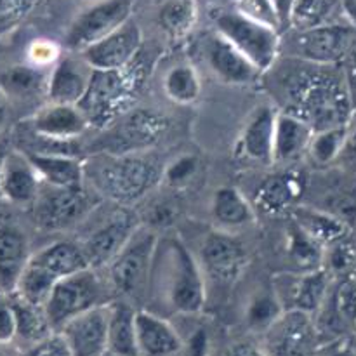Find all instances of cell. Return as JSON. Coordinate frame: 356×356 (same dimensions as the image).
I'll use <instances>...</instances> for the list:
<instances>
[{
  "label": "cell",
  "instance_id": "cell-1",
  "mask_svg": "<svg viewBox=\"0 0 356 356\" xmlns=\"http://www.w3.org/2000/svg\"><path fill=\"white\" fill-rule=\"evenodd\" d=\"M282 76L287 108L282 111L296 115L313 131L350 124L355 113L353 97L346 72L337 66H318L298 59Z\"/></svg>",
  "mask_w": 356,
  "mask_h": 356
},
{
  "label": "cell",
  "instance_id": "cell-2",
  "mask_svg": "<svg viewBox=\"0 0 356 356\" xmlns=\"http://www.w3.org/2000/svg\"><path fill=\"white\" fill-rule=\"evenodd\" d=\"M148 294L149 302L159 305L167 315L193 316L204 309V271L197 257L177 236L159 238L149 273Z\"/></svg>",
  "mask_w": 356,
  "mask_h": 356
},
{
  "label": "cell",
  "instance_id": "cell-3",
  "mask_svg": "<svg viewBox=\"0 0 356 356\" xmlns=\"http://www.w3.org/2000/svg\"><path fill=\"white\" fill-rule=\"evenodd\" d=\"M148 63L141 54L120 70H92L90 83L79 108L90 127L110 129L134 110L148 79Z\"/></svg>",
  "mask_w": 356,
  "mask_h": 356
},
{
  "label": "cell",
  "instance_id": "cell-4",
  "mask_svg": "<svg viewBox=\"0 0 356 356\" xmlns=\"http://www.w3.org/2000/svg\"><path fill=\"white\" fill-rule=\"evenodd\" d=\"M90 170L97 197L110 198L120 207H131L162 181L163 167L149 152L103 153L92 159Z\"/></svg>",
  "mask_w": 356,
  "mask_h": 356
},
{
  "label": "cell",
  "instance_id": "cell-5",
  "mask_svg": "<svg viewBox=\"0 0 356 356\" xmlns=\"http://www.w3.org/2000/svg\"><path fill=\"white\" fill-rule=\"evenodd\" d=\"M214 24L216 31L242 52L257 72L273 68L282 49L280 31L256 23L236 10H219L214 14Z\"/></svg>",
  "mask_w": 356,
  "mask_h": 356
},
{
  "label": "cell",
  "instance_id": "cell-6",
  "mask_svg": "<svg viewBox=\"0 0 356 356\" xmlns=\"http://www.w3.org/2000/svg\"><path fill=\"white\" fill-rule=\"evenodd\" d=\"M103 305H108L104 282L97 275V270L87 268L59 280L44 308L54 332H59L73 318Z\"/></svg>",
  "mask_w": 356,
  "mask_h": 356
},
{
  "label": "cell",
  "instance_id": "cell-7",
  "mask_svg": "<svg viewBox=\"0 0 356 356\" xmlns=\"http://www.w3.org/2000/svg\"><path fill=\"white\" fill-rule=\"evenodd\" d=\"M156 243V233L148 226H139L127 245L108 264V284L118 296L134 298L141 291H148Z\"/></svg>",
  "mask_w": 356,
  "mask_h": 356
},
{
  "label": "cell",
  "instance_id": "cell-8",
  "mask_svg": "<svg viewBox=\"0 0 356 356\" xmlns=\"http://www.w3.org/2000/svg\"><path fill=\"white\" fill-rule=\"evenodd\" d=\"M356 49V24L339 19L312 30L296 31V59L318 66H339Z\"/></svg>",
  "mask_w": 356,
  "mask_h": 356
},
{
  "label": "cell",
  "instance_id": "cell-9",
  "mask_svg": "<svg viewBox=\"0 0 356 356\" xmlns=\"http://www.w3.org/2000/svg\"><path fill=\"white\" fill-rule=\"evenodd\" d=\"M261 336L266 356H318L322 348L315 316L302 312H284Z\"/></svg>",
  "mask_w": 356,
  "mask_h": 356
},
{
  "label": "cell",
  "instance_id": "cell-10",
  "mask_svg": "<svg viewBox=\"0 0 356 356\" xmlns=\"http://www.w3.org/2000/svg\"><path fill=\"white\" fill-rule=\"evenodd\" d=\"M97 198L82 188L42 186L37 202L31 207L33 221L45 232H61L79 225L92 212Z\"/></svg>",
  "mask_w": 356,
  "mask_h": 356
},
{
  "label": "cell",
  "instance_id": "cell-11",
  "mask_svg": "<svg viewBox=\"0 0 356 356\" xmlns=\"http://www.w3.org/2000/svg\"><path fill=\"white\" fill-rule=\"evenodd\" d=\"M89 127L83 111L75 104H44L30 118L31 132L44 146L28 149L26 153H65L63 146L79 139Z\"/></svg>",
  "mask_w": 356,
  "mask_h": 356
},
{
  "label": "cell",
  "instance_id": "cell-12",
  "mask_svg": "<svg viewBox=\"0 0 356 356\" xmlns=\"http://www.w3.org/2000/svg\"><path fill=\"white\" fill-rule=\"evenodd\" d=\"M132 0H99L83 9L66 31V47L83 52L131 19Z\"/></svg>",
  "mask_w": 356,
  "mask_h": 356
},
{
  "label": "cell",
  "instance_id": "cell-13",
  "mask_svg": "<svg viewBox=\"0 0 356 356\" xmlns=\"http://www.w3.org/2000/svg\"><path fill=\"white\" fill-rule=\"evenodd\" d=\"M334 284L325 270L277 275L273 292L284 312H302L315 316L325 305Z\"/></svg>",
  "mask_w": 356,
  "mask_h": 356
},
{
  "label": "cell",
  "instance_id": "cell-14",
  "mask_svg": "<svg viewBox=\"0 0 356 356\" xmlns=\"http://www.w3.org/2000/svg\"><path fill=\"white\" fill-rule=\"evenodd\" d=\"M139 226V218L131 207H120L115 211L103 225L87 235L86 240L79 242L89 266L92 270L106 268L127 245Z\"/></svg>",
  "mask_w": 356,
  "mask_h": 356
},
{
  "label": "cell",
  "instance_id": "cell-15",
  "mask_svg": "<svg viewBox=\"0 0 356 356\" xmlns=\"http://www.w3.org/2000/svg\"><path fill=\"white\" fill-rule=\"evenodd\" d=\"M169 120L156 111L146 108H134L131 113L117 122L104 153H139L148 152L156 141L167 132Z\"/></svg>",
  "mask_w": 356,
  "mask_h": 356
},
{
  "label": "cell",
  "instance_id": "cell-16",
  "mask_svg": "<svg viewBox=\"0 0 356 356\" xmlns=\"http://www.w3.org/2000/svg\"><path fill=\"white\" fill-rule=\"evenodd\" d=\"M141 28L134 19H129L113 33L80 52V58L92 70H120L141 54Z\"/></svg>",
  "mask_w": 356,
  "mask_h": 356
},
{
  "label": "cell",
  "instance_id": "cell-17",
  "mask_svg": "<svg viewBox=\"0 0 356 356\" xmlns=\"http://www.w3.org/2000/svg\"><path fill=\"white\" fill-rule=\"evenodd\" d=\"M42 186L30 156L21 149H9L0 167V200L14 207H33Z\"/></svg>",
  "mask_w": 356,
  "mask_h": 356
},
{
  "label": "cell",
  "instance_id": "cell-18",
  "mask_svg": "<svg viewBox=\"0 0 356 356\" xmlns=\"http://www.w3.org/2000/svg\"><path fill=\"white\" fill-rule=\"evenodd\" d=\"M200 266L212 280L219 284H232L242 275L247 264V252L242 243L232 233H209L200 245Z\"/></svg>",
  "mask_w": 356,
  "mask_h": 356
},
{
  "label": "cell",
  "instance_id": "cell-19",
  "mask_svg": "<svg viewBox=\"0 0 356 356\" xmlns=\"http://www.w3.org/2000/svg\"><path fill=\"white\" fill-rule=\"evenodd\" d=\"M110 302L82 313L66 323L59 332L68 343L73 356H106Z\"/></svg>",
  "mask_w": 356,
  "mask_h": 356
},
{
  "label": "cell",
  "instance_id": "cell-20",
  "mask_svg": "<svg viewBox=\"0 0 356 356\" xmlns=\"http://www.w3.org/2000/svg\"><path fill=\"white\" fill-rule=\"evenodd\" d=\"M306 179L298 169H285L268 176L254 195V209L268 216L292 212L305 197Z\"/></svg>",
  "mask_w": 356,
  "mask_h": 356
},
{
  "label": "cell",
  "instance_id": "cell-21",
  "mask_svg": "<svg viewBox=\"0 0 356 356\" xmlns=\"http://www.w3.org/2000/svg\"><path fill=\"white\" fill-rule=\"evenodd\" d=\"M204 58L209 70L228 86H247L261 75L256 66L218 31L205 38Z\"/></svg>",
  "mask_w": 356,
  "mask_h": 356
},
{
  "label": "cell",
  "instance_id": "cell-22",
  "mask_svg": "<svg viewBox=\"0 0 356 356\" xmlns=\"http://www.w3.org/2000/svg\"><path fill=\"white\" fill-rule=\"evenodd\" d=\"M278 110L271 104H259L247 118L238 138V153L250 162L273 165L275 122Z\"/></svg>",
  "mask_w": 356,
  "mask_h": 356
},
{
  "label": "cell",
  "instance_id": "cell-23",
  "mask_svg": "<svg viewBox=\"0 0 356 356\" xmlns=\"http://www.w3.org/2000/svg\"><path fill=\"white\" fill-rule=\"evenodd\" d=\"M28 264L54 285L63 278L90 268L80 243L72 240H56L42 247L31 254Z\"/></svg>",
  "mask_w": 356,
  "mask_h": 356
},
{
  "label": "cell",
  "instance_id": "cell-24",
  "mask_svg": "<svg viewBox=\"0 0 356 356\" xmlns=\"http://www.w3.org/2000/svg\"><path fill=\"white\" fill-rule=\"evenodd\" d=\"M139 356H177L183 348L179 330L162 315L139 309L136 312Z\"/></svg>",
  "mask_w": 356,
  "mask_h": 356
},
{
  "label": "cell",
  "instance_id": "cell-25",
  "mask_svg": "<svg viewBox=\"0 0 356 356\" xmlns=\"http://www.w3.org/2000/svg\"><path fill=\"white\" fill-rule=\"evenodd\" d=\"M92 76V68L82 58H61L49 72V103L75 104L79 106L87 92Z\"/></svg>",
  "mask_w": 356,
  "mask_h": 356
},
{
  "label": "cell",
  "instance_id": "cell-26",
  "mask_svg": "<svg viewBox=\"0 0 356 356\" xmlns=\"http://www.w3.org/2000/svg\"><path fill=\"white\" fill-rule=\"evenodd\" d=\"M315 131L296 115L278 111L275 122L273 165H294L308 155Z\"/></svg>",
  "mask_w": 356,
  "mask_h": 356
},
{
  "label": "cell",
  "instance_id": "cell-27",
  "mask_svg": "<svg viewBox=\"0 0 356 356\" xmlns=\"http://www.w3.org/2000/svg\"><path fill=\"white\" fill-rule=\"evenodd\" d=\"M30 257L26 233L13 222L0 225V292L10 294L16 291Z\"/></svg>",
  "mask_w": 356,
  "mask_h": 356
},
{
  "label": "cell",
  "instance_id": "cell-28",
  "mask_svg": "<svg viewBox=\"0 0 356 356\" xmlns=\"http://www.w3.org/2000/svg\"><path fill=\"white\" fill-rule=\"evenodd\" d=\"M292 222L305 233L306 236L322 245L323 249L332 243L351 236V226L336 214L323 211L313 205H298L291 212Z\"/></svg>",
  "mask_w": 356,
  "mask_h": 356
},
{
  "label": "cell",
  "instance_id": "cell-29",
  "mask_svg": "<svg viewBox=\"0 0 356 356\" xmlns=\"http://www.w3.org/2000/svg\"><path fill=\"white\" fill-rule=\"evenodd\" d=\"M26 153V152H24ZM42 183L52 188H82L86 165L65 153H26Z\"/></svg>",
  "mask_w": 356,
  "mask_h": 356
},
{
  "label": "cell",
  "instance_id": "cell-30",
  "mask_svg": "<svg viewBox=\"0 0 356 356\" xmlns=\"http://www.w3.org/2000/svg\"><path fill=\"white\" fill-rule=\"evenodd\" d=\"M211 216L216 228L232 233L254 222V205L240 190L233 186L218 188L212 197Z\"/></svg>",
  "mask_w": 356,
  "mask_h": 356
},
{
  "label": "cell",
  "instance_id": "cell-31",
  "mask_svg": "<svg viewBox=\"0 0 356 356\" xmlns=\"http://www.w3.org/2000/svg\"><path fill=\"white\" fill-rule=\"evenodd\" d=\"M49 73L30 65H14L0 72V90L7 101H30L40 94L47 96Z\"/></svg>",
  "mask_w": 356,
  "mask_h": 356
},
{
  "label": "cell",
  "instance_id": "cell-32",
  "mask_svg": "<svg viewBox=\"0 0 356 356\" xmlns=\"http://www.w3.org/2000/svg\"><path fill=\"white\" fill-rule=\"evenodd\" d=\"M108 355L139 356L138 332H136V309L125 301L110 302Z\"/></svg>",
  "mask_w": 356,
  "mask_h": 356
},
{
  "label": "cell",
  "instance_id": "cell-33",
  "mask_svg": "<svg viewBox=\"0 0 356 356\" xmlns=\"http://www.w3.org/2000/svg\"><path fill=\"white\" fill-rule=\"evenodd\" d=\"M10 299H13L14 315H16V341L14 343L19 344L17 350L40 343L42 339L54 334L44 306L33 305L17 296L16 292H10Z\"/></svg>",
  "mask_w": 356,
  "mask_h": 356
},
{
  "label": "cell",
  "instance_id": "cell-34",
  "mask_svg": "<svg viewBox=\"0 0 356 356\" xmlns=\"http://www.w3.org/2000/svg\"><path fill=\"white\" fill-rule=\"evenodd\" d=\"M197 21V0H163L156 10V24L170 42H183Z\"/></svg>",
  "mask_w": 356,
  "mask_h": 356
},
{
  "label": "cell",
  "instance_id": "cell-35",
  "mask_svg": "<svg viewBox=\"0 0 356 356\" xmlns=\"http://www.w3.org/2000/svg\"><path fill=\"white\" fill-rule=\"evenodd\" d=\"M341 10H344L343 0H296L291 13V26L296 31H305L334 23L339 21Z\"/></svg>",
  "mask_w": 356,
  "mask_h": 356
},
{
  "label": "cell",
  "instance_id": "cell-36",
  "mask_svg": "<svg viewBox=\"0 0 356 356\" xmlns=\"http://www.w3.org/2000/svg\"><path fill=\"white\" fill-rule=\"evenodd\" d=\"M163 92L176 104H191L200 97L202 80L190 63H179L169 68L163 76Z\"/></svg>",
  "mask_w": 356,
  "mask_h": 356
},
{
  "label": "cell",
  "instance_id": "cell-37",
  "mask_svg": "<svg viewBox=\"0 0 356 356\" xmlns=\"http://www.w3.org/2000/svg\"><path fill=\"white\" fill-rule=\"evenodd\" d=\"M348 141V125L315 131L308 149V159L316 167H329L343 155Z\"/></svg>",
  "mask_w": 356,
  "mask_h": 356
},
{
  "label": "cell",
  "instance_id": "cell-38",
  "mask_svg": "<svg viewBox=\"0 0 356 356\" xmlns=\"http://www.w3.org/2000/svg\"><path fill=\"white\" fill-rule=\"evenodd\" d=\"M323 250L325 249L322 245L313 242L294 222H291V228L287 232V252L298 266L299 273L322 270Z\"/></svg>",
  "mask_w": 356,
  "mask_h": 356
},
{
  "label": "cell",
  "instance_id": "cell-39",
  "mask_svg": "<svg viewBox=\"0 0 356 356\" xmlns=\"http://www.w3.org/2000/svg\"><path fill=\"white\" fill-rule=\"evenodd\" d=\"M322 268L332 277L334 282L356 277V243L351 236L325 247Z\"/></svg>",
  "mask_w": 356,
  "mask_h": 356
},
{
  "label": "cell",
  "instance_id": "cell-40",
  "mask_svg": "<svg viewBox=\"0 0 356 356\" xmlns=\"http://www.w3.org/2000/svg\"><path fill=\"white\" fill-rule=\"evenodd\" d=\"M282 313H284V308H282L280 301L277 299L275 292L259 294L247 306V325H249V329L256 330V332L264 334L277 322Z\"/></svg>",
  "mask_w": 356,
  "mask_h": 356
},
{
  "label": "cell",
  "instance_id": "cell-41",
  "mask_svg": "<svg viewBox=\"0 0 356 356\" xmlns=\"http://www.w3.org/2000/svg\"><path fill=\"white\" fill-rule=\"evenodd\" d=\"M235 10L271 30H284L280 14L273 0H235Z\"/></svg>",
  "mask_w": 356,
  "mask_h": 356
},
{
  "label": "cell",
  "instance_id": "cell-42",
  "mask_svg": "<svg viewBox=\"0 0 356 356\" xmlns=\"http://www.w3.org/2000/svg\"><path fill=\"white\" fill-rule=\"evenodd\" d=\"M198 172V160L193 155H181L163 167L162 179L172 188H183L193 181Z\"/></svg>",
  "mask_w": 356,
  "mask_h": 356
},
{
  "label": "cell",
  "instance_id": "cell-43",
  "mask_svg": "<svg viewBox=\"0 0 356 356\" xmlns=\"http://www.w3.org/2000/svg\"><path fill=\"white\" fill-rule=\"evenodd\" d=\"M37 0H0V35L16 28L31 9Z\"/></svg>",
  "mask_w": 356,
  "mask_h": 356
},
{
  "label": "cell",
  "instance_id": "cell-44",
  "mask_svg": "<svg viewBox=\"0 0 356 356\" xmlns=\"http://www.w3.org/2000/svg\"><path fill=\"white\" fill-rule=\"evenodd\" d=\"M19 356H73L61 332H54L40 343L19 350Z\"/></svg>",
  "mask_w": 356,
  "mask_h": 356
},
{
  "label": "cell",
  "instance_id": "cell-45",
  "mask_svg": "<svg viewBox=\"0 0 356 356\" xmlns=\"http://www.w3.org/2000/svg\"><path fill=\"white\" fill-rule=\"evenodd\" d=\"M59 59H61V51L54 42L35 40L28 47V63L37 68H54Z\"/></svg>",
  "mask_w": 356,
  "mask_h": 356
},
{
  "label": "cell",
  "instance_id": "cell-46",
  "mask_svg": "<svg viewBox=\"0 0 356 356\" xmlns=\"http://www.w3.org/2000/svg\"><path fill=\"white\" fill-rule=\"evenodd\" d=\"M16 341V315L10 294L0 292V344H14Z\"/></svg>",
  "mask_w": 356,
  "mask_h": 356
},
{
  "label": "cell",
  "instance_id": "cell-47",
  "mask_svg": "<svg viewBox=\"0 0 356 356\" xmlns=\"http://www.w3.org/2000/svg\"><path fill=\"white\" fill-rule=\"evenodd\" d=\"M211 341L205 329H197L188 337H183V348L177 356H209Z\"/></svg>",
  "mask_w": 356,
  "mask_h": 356
},
{
  "label": "cell",
  "instance_id": "cell-48",
  "mask_svg": "<svg viewBox=\"0 0 356 356\" xmlns=\"http://www.w3.org/2000/svg\"><path fill=\"white\" fill-rule=\"evenodd\" d=\"M318 356H356V343L351 341V337H344V339L323 344Z\"/></svg>",
  "mask_w": 356,
  "mask_h": 356
},
{
  "label": "cell",
  "instance_id": "cell-49",
  "mask_svg": "<svg viewBox=\"0 0 356 356\" xmlns=\"http://www.w3.org/2000/svg\"><path fill=\"white\" fill-rule=\"evenodd\" d=\"M341 159H346L348 162L355 163L356 165V117H355V113H353V117H351L350 124H348V141H346V148H344Z\"/></svg>",
  "mask_w": 356,
  "mask_h": 356
},
{
  "label": "cell",
  "instance_id": "cell-50",
  "mask_svg": "<svg viewBox=\"0 0 356 356\" xmlns=\"http://www.w3.org/2000/svg\"><path fill=\"white\" fill-rule=\"evenodd\" d=\"M226 356H266L261 350V346L250 343H240L235 344L232 350L226 353Z\"/></svg>",
  "mask_w": 356,
  "mask_h": 356
},
{
  "label": "cell",
  "instance_id": "cell-51",
  "mask_svg": "<svg viewBox=\"0 0 356 356\" xmlns=\"http://www.w3.org/2000/svg\"><path fill=\"white\" fill-rule=\"evenodd\" d=\"M273 2L277 6L278 14H280L282 24H284V28H289L291 26V13L296 0H273Z\"/></svg>",
  "mask_w": 356,
  "mask_h": 356
},
{
  "label": "cell",
  "instance_id": "cell-52",
  "mask_svg": "<svg viewBox=\"0 0 356 356\" xmlns=\"http://www.w3.org/2000/svg\"><path fill=\"white\" fill-rule=\"evenodd\" d=\"M346 76H348V83H350L351 97H353V104H355V99H356V49L350 58V68L346 70Z\"/></svg>",
  "mask_w": 356,
  "mask_h": 356
},
{
  "label": "cell",
  "instance_id": "cell-53",
  "mask_svg": "<svg viewBox=\"0 0 356 356\" xmlns=\"http://www.w3.org/2000/svg\"><path fill=\"white\" fill-rule=\"evenodd\" d=\"M7 118H9V101H7V97L0 90V134L6 129Z\"/></svg>",
  "mask_w": 356,
  "mask_h": 356
},
{
  "label": "cell",
  "instance_id": "cell-54",
  "mask_svg": "<svg viewBox=\"0 0 356 356\" xmlns=\"http://www.w3.org/2000/svg\"><path fill=\"white\" fill-rule=\"evenodd\" d=\"M0 356H19V350L14 344H0Z\"/></svg>",
  "mask_w": 356,
  "mask_h": 356
},
{
  "label": "cell",
  "instance_id": "cell-55",
  "mask_svg": "<svg viewBox=\"0 0 356 356\" xmlns=\"http://www.w3.org/2000/svg\"><path fill=\"white\" fill-rule=\"evenodd\" d=\"M7 152H9V149H6L3 146H0V167H2V160H3V156H6Z\"/></svg>",
  "mask_w": 356,
  "mask_h": 356
}]
</instances>
